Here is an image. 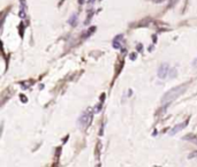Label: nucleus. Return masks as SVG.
<instances>
[{"mask_svg": "<svg viewBox=\"0 0 197 167\" xmlns=\"http://www.w3.org/2000/svg\"><path fill=\"white\" fill-rule=\"evenodd\" d=\"M152 3H156V4H160V3H164L165 0H151Z\"/></svg>", "mask_w": 197, "mask_h": 167, "instance_id": "6e6552de", "label": "nucleus"}, {"mask_svg": "<svg viewBox=\"0 0 197 167\" xmlns=\"http://www.w3.org/2000/svg\"><path fill=\"white\" fill-rule=\"evenodd\" d=\"M83 1H84V0H79V3H80V4H82Z\"/></svg>", "mask_w": 197, "mask_h": 167, "instance_id": "2eb2a0df", "label": "nucleus"}, {"mask_svg": "<svg viewBox=\"0 0 197 167\" xmlns=\"http://www.w3.org/2000/svg\"><path fill=\"white\" fill-rule=\"evenodd\" d=\"M21 98H22V102H23V103H26V102H27V98H26V96L21 95Z\"/></svg>", "mask_w": 197, "mask_h": 167, "instance_id": "9b49d317", "label": "nucleus"}, {"mask_svg": "<svg viewBox=\"0 0 197 167\" xmlns=\"http://www.w3.org/2000/svg\"><path fill=\"white\" fill-rule=\"evenodd\" d=\"M185 126H187V122H183V123H180V125H176L175 127H174L173 129H172L171 131H169V135H171V136H173V135H175L176 132H179V131H180V130H182L183 128L185 127Z\"/></svg>", "mask_w": 197, "mask_h": 167, "instance_id": "20e7f679", "label": "nucleus"}, {"mask_svg": "<svg viewBox=\"0 0 197 167\" xmlns=\"http://www.w3.org/2000/svg\"><path fill=\"white\" fill-rule=\"evenodd\" d=\"M185 89H187V84H185V85L184 84H181V85H178V86H175V88H172L171 90L167 91V92L162 96L161 103L162 104H168V103L175 100L176 98H179L183 92H184Z\"/></svg>", "mask_w": 197, "mask_h": 167, "instance_id": "f257e3e1", "label": "nucleus"}, {"mask_svg": "<svg viewBox=\"0 0 197 167\" xmlns=\"http://www.w3.org/2000/svg\"><path fill=\"white\" fill-rule=\"evenodd\" d=\"M130 58H132V60H134V59H135V53H133V55L130 57Z\"/></svg>", "mask_w": 197, "mask_h": 167, "instance_id": "4468645a", "label": "nucleus"}, {"mask_svg": "<svg viewBox=\"0 0 197 167\" xmlns=\"http://www.w3.org/2000/svg\"><path fill=\"white\" fill-rule=\"evenodd\" d=\"M178 1H179V0H171V3H169V6H168V7H169V8L173 7L175 4H178Z\"/></svg>", "mask_w": 197, "mask_h": 167, "instance_id": "423d86ee", "label": "nucleus"}, {"mask_svg": "<svg viewBox=\"0 0 197 167\" xmlns=\"http://www.w3.org/2000/svg\"><path fill=\"white\" fill-rule=\"evenodd\" d=\"M76 22H77V15L75 14V15H73L72 19L69 20V23L72 24V26H75V24H76Z\"/></svg>", "mask_w": 197, "mask_h": 167, "instance_id": "39448f33", "label": "nucleus"}, {"mask_svg": "<svg viewBox=\"0 0 197 167\" xmlns=\"http://www.w3.org/2000/svg\"><path fill=\"white\" fill-rule=\"evenodd\" d=\"M192 65H194L195 67H197V60H195V61H194V63H192Z\"/></svg>", "mask_w": 197, "mask_h": 167, "instance_id": "f8f14e48", "label": "nucleus"}, {"mask_svg": "<svg viewBox=\"0 0 197 167\" xmlns=\"http://www.w3.org/2000/svg\"><path fill=\"white\" fill-rule=\"evenodd\" d=\"M91 121H92V113H91L90 109H86L85 112H83L81 116L79 119V125L82 128H86L90 126Z\"/></svg>", "mask_w": 197, "mask_h": 167, "instance_id": "f03ea898", "label": "nucleus"}, {"mask_svg": "<svg viewBox=\"0 0 197 167\" xmlns=\"http://www.w3.org/2000/svg\"><path fill=\"white\" fill-rule=\"evenodd\" d=\"M137 50H139V51L142 50V45H141V44H139V46H137Z\"/></svg>", "mask_w": 197, "mask_h": 167, "instance_id": "ddd939ff", "label": "nucleus"}, {"mask_svg": "<svg viewBox=\"0 0 197 167\" xmlns=\"http://www.w3.org/2000/svg\"><path fill=\"white\" fill-rule=\"evenodd\" d=\"M194 157H197V151H195V152H191L189 154V159H191V158H194Z\"/></svg>", "mask_w": 197, "mask_h": 167, "instance_id": "0eeeda50", "label": "nucleus"}, {"mask_svg": "<svg viewBox=\"0 0 197 167\" xmlns=\"http://www.w3.org/2000/svg\"><path fill=\"white\" fill-rule=\"evenodd\" d=\"M20 31H21V36H23V24L20 26Z\"/></svg>", "mask_w": 197, "mask_h": 167, "instance_id": "1a4fd4ad", "label": "nucleus"}, {"mask_svg": "<svg viewBox=\"0 0 197 167\" xmlns=\"http://www.w3.org/2000/svg\"><path fill=\"white\" fill-rule=\"evenodd\" d=\"M20 16L21 17H26V14H24V12H23V9L21 10V12H20Z\"/></svg>", "mask_w": 197, "mask_h": 167, "instance_id": "9d476101", "label": "nucleus"}, {"mask_svg": "<svg viewBox=\"0 0 197 167\" xmlns=\"http://www.w3.org/2000/svg\"><path fill=\"white\" fill-rule=\"evenodd\" d=\"M168 73H169L168 63H162L158 69V77L159 79H166V76H168Z\"/></svg>", "mask_w": 197, "mask_h": 167, "instance_id": "7ed1b4c3", "label": "nucleus"}]
</instances>
